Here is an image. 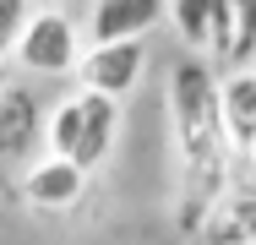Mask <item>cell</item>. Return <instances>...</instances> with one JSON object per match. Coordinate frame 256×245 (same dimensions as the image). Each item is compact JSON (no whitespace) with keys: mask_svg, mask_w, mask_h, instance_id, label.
I'll return each instance as SVG.
<instances>
[{"mask_svg":"<svg viewBox=\"0 0 256 245\" xmlns=\"http://www.w3.org/2000/svg\"><path fill=\"white\" fill-rule=\"evenodd\" d=\"M169 120H174V152L186 169V196H180V234H196L202 218L224 202L234 180V147L224 131L218 109V71L207 54H180L169 71Z\"/></svg>","mask_w":256,"mask_h":245,"instance_id":"cell-1","label":"cell"},{"mask_svg":"<svg viewBox=\"0 0 256 245\" xmlns=\"http://www.w3.org/2000/svg\"><path fill=\"white\" fill-rule=\"evenodd\" d=\"M114 131H120V104H114V98L71 93V98H60L50 114H44L38 142H44L50 158H66V164H76V169L88 174V169H98L104 158H109Z\"/></svg>","mask_w":256,"mask_h":245,"instance_id":"cell-2","label":"cell"},{"mask_svg":"<svg viewBox=\"0 0 256 245\" xmlns=\"http://www.w3.org/2000/svg\"><path fill=\"white\" fill-rule=\"evenodd\" d=\"M11 54H16V66L33 71V76H66V71H76V60H82L76 16L60 11V6H38V11H28V22H22Z\"/></svg>","mask_w":256,"mask_h":245,"instance_id":"cell-3","label":"cell"},{"mask_svg":"<svg viewBox=\"0 0 256 245\" xmlns=\"http://www.w3.org/2000/svg\"><path fill=\"white\" fill-rule=\"evenodd\" d=\"M148 71V38H131V44H88L76 60V93H98V98H120L131 93Z\"/></svg>","mask_w":256,"mask_h":245,"instance_id":"cell-4","label":"cell"},{"mask_svg":"<svg viewBox=\"0 0 256 245\" xmlns=\"http://www.w3.org/2000/svg\"><path fill=\"white\" fill-rule=\"evenodd\" d=\"M82 186H88V174H82L76 164H66V158H50V152L22 174V196H28L38 212H66V207L82 196Z\"/></svg>","mask_w":256,"mask_h":245,"instance_id":"cell-5","label":"cell"},{"mask_svg":"<svg viewBox=\"0 0 256 245\" xmlns=\"http://www.w3.org/2000/svg\"><path fill=\"white\" fill-rule=\"evenodd\" d=\"M158 22H164V6L158 0H104V6H93V44L148 38Z\"/></svg>","mask_w":256,"mask_h":245,"instance_id":"cell-6","label":"cell"},{"mask_svg":"<svg viewBox=\"0 0 256 245\" xmlns=\"http://www.w3.org/2000/svg\"><path fill=\"white\" fill-rule=\"evenodd\" d=\"M218 109H224V131L234 152H251L256 142V66L218 76Z\"/></svg>","mask_w":256,"mask_h":245,"instance_id":"cell-7","label":"cell"},{"mask_svg":"<svg viewBox=\"0 0 256 245\" xmlns=\"http://www.w3.org/2000/svg\"><path fill=\"white\" fill-rule=\"evenodd\" d=\"M38 131H44V114H38V98L28 93V88H6L0 93V158H16V152H28V147L38 142Z\"/></svg>","mask_w":256,"mask_h":245,"instance_id":"cell-8","label":"cell"},{"mask_svg":"<svg viewBox=\"0 0 256 245\" xmlns=\"http://www.w3.org/2000/svg\"><path fill=\"white\" fill-rule=\"evenodd\" d=\"M164 22L180 33L186 49H196V54L207 49V0H169L164 6Z\"/></svg>","mask_w":256,"mask_h":245,"instance_id":"cell-9","label":"cell"},{"mask_svg":"<svg viewBox=\"0 0 256 245\" xmlns=\"http://www.w3.org/2000/svg\"><path fill=\"white\" fill-rule=\"evenodd\" d=\"M234 11V44H229V66L234 71H246L256 60V0H240V6H229Z\"/></svg>","mask_w":256,"mask_h":245,"instance_id":"cell-10","label":"cell"},{"mask_svg":"<svg viewBox=\"0 0 256 245\" xmlns=\"http://www.w3.org/2000/svg\"><path fill=\"white\" fill-rule=\"evenodd\" d=\"M224 207L234 212V224H240L246 245H256V180H229V191H224Z\"/></svg>","mask_w":256,"mask_h":245,"instance_id":"cell-11","label":"cell"},{"mask_svg":"<svg viewBox=\"0 0 256 245\" xmlns=\"http://www.w3.org/2000/svg\"><path fill=\"white\" fill-rule=\"evenodd\" d=\"M196 245H246L240 224H234V212H229L224 202H218V207L202 218V229H196Z\"/></svg>","mask_w":256,"mask_h":245,"instance_id":"cell-12","label":"cell"},{"mask_svg":"<svg viewBox=\"0 0 256 245\" xmlns=\"http://www.w3.org/2000/svg\"><path fill=\"white\" fill-rule=\"evenodd\" d=\"M229 44H234V11L218 6V0H207V54L229 60Z\"/></svg>","mask_w":256,"mask_h":245,"instance_id":"cell-13","label":"cell"},{"mask_svg":"<svg viewBox=\"0 0 256 245\" xmlns=\"http://www.w3.org/2000/svg\"><path fill=\"white\" fill-rule=\"evenodd\" d=\"M22 22H28V6H16V0H0V66L11 60V44H16Z\"/></svg>","mask_w":256,"mask_h":245,"instance_id":"cell-14","label":"cell"},{"mask_svg":"<svg viewBox=\"0 0 256 245\" xmlns=\"http://www.w3.org/2000/svg\"><path fill=\"white\" fill-rule=\"evenodd\" d=\"M6 88H11V76H6V66H0V93H6Z\"/></svg>","mask_w":256,"mask_h":245,"instance_id":"cell-15","label":"cell"},{"mask_svg":"<svg viewBox=\"0 0 256 245\" xmlns=\"http://www.w3.org/2000/svg\"><path fill=\"white\" fill-rule=\"evenodd\" d=\"M246 158H251V164H256V142H251V152H246Z\"/></svg>","mask_w":256,"mask_h":245,"instance_id":"cell-16","label":"cell"}]
</instances>
